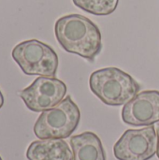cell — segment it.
<instances>
[{"label": "cell", "instance_id": "obj_6", "mask_svg": "<svg viewBox=\"0 0 159 160\" xmlns=\"http://www.w3.org/2000/svg\"><path fill=\"white\" fill-rule=\"evenodd\" d=\"M67 85L54 77H37L20 93L25 106L32 112H42L59 104L67 94Z\"/></svg>", "mask_w": 159, "mask_h": 160}, {"label": "cell", "instance_id": "obj_1", "mask_svg": "<svg viewBox=\"0 0 159 160\" xmlns=\"http://www.w3.org/2000/svg\"><path fill=\"white\" fill-rule=\"evenodd\" d=\"M58 43L67 52L78 54L94 62L102 49L98 26L81 14H68L59 18L54 25Z\"/></svg>", "mask_w": 159, "mask_h": 160}, {"label": "cell", "instance_id": "obj_3", "mask_svg": "<svg viewBox=\"0 0 159 160\" xmlns=\"http://www.w3.org/2000/svg\"><path fill=\"white\" fill-rule=\"evenodd\" d=\"M81 112L70 96L55 107L44 111L34 126V133L39 140L67 139L79 126Z\"/></svg>", "mask_w": 159, "mask_h": 160}, {"label": "cell", "instance_id": "obj_5", "mask_svg": "<svg viewBox=\"0 0 159 160\" xmlns=\"http://www.w3.org/2000/svg\"><path fill=\"white\" fill-rule=\"evenodd\" d=\"M158 138L154 126L127 129L113 146L118 160H149L157 152Z\"/></svg>", "mask_w": 159, "mask_h": 160}, {"label": "cell", "instance_id": "obj_11", "mask_svg": "<svg viewBox=\"0 0 159 160\" xmlns=\"http://www.w3.org/2000/svg\"><path fill=\"white\" fill-rule=\"evenodd\" d=\"M4 101H5V99H4V96H3V94L1 93V91H0V109L3 107V105H4Z\"/></svg>", "mask_w": 159, "mask_h": 160}, {"label": "cell", "instance_id": "obj_8", "mask_svg": "<svg viewBox=\"0 0 159 160\" xmlns=\"http://www.w3.org/2000/svg\"><path fill=\"white\" fill-rule=\"evenodd\" d=\"M28 160H73V154L63 139H45L33 142L27 151Z\"/></svg>", "mask_w": 159, "mask_h": 160}, {"label": "cell", "instance_id": "obj_4", "mask_svg": "<svg viewBox=\"0 0 159 160\" xmlns=\"http://www.w3.org/2000/svg\"><path fill=\"white\" fill-rule=\"evenodd\" d=\"M13 60L26 75L55 77L58 68V56L48 44L37 39L25 40L14 47Z\"/></svg>", "mask_w": 159, "mask_h": 160}, {"label": "cell", "instance_id": "obj_13", "mask_svg": "<svg viewBox=\"0 0 159 160\" xmlns=\"http://www.w3.org/2000/svg\"><path fill=\"white\" fill-rule=\"evenodd\" d=\"M0 160H2V158H1V157H0Z\"/></svg>", "mask_w": 159, "mask_h": 160}, {"label": "cell", "instance_id": "obj_2", "mask_svg": "<svg viewBox=\"0 0 159 160\" xmlns=\"http://www.w3.org/2000/svg\"><path fill=\"white\" fill-rule=\"evenodd\" d=\"M89 87L103 103L114 107L125 105L141 90L131 75L117 68L94 71L89 78Z\"/></svg>", "mask_w": 159, "mask_h": 160}, {"label": "cell", "instance_id": "obj_7", "mask_svg": "<svg viewBox=\"0 0 159 160\" xmlns=\"http://www.w3.org/2000/svg\"><path fill=\"white\" fill-rule=\"evenodd\" d=\"M122 119L124 123L134 127H149L159 122V91L138 93L125 104Z\"/></svg>", "mask_w": 159, "mask_h": 160}, {"label": "cell", "instance_id": "obj_9", "mask_svg": "<svg viewBox=\"0 0 159 160\" xmlns=\"http://www.w3.org/2000/svg\"><path fill=\"white\" fill-rule=\"evenodd\" d=\"M73 160H106V153L98 136L86 131L72 136L69 141Z\"/></svg>", "mask_w": 159, "mask_h": 160}, {"label": "cell", "instance_id": "obj_12", "mask_svg": "<svg viewBox=\"0 0 159 160\" xmlns=\"http://www.w3.org/2000/svg\"><path fill=\"white\" fill-rule=\"evenodd\" d=\"M157 138H158V144H157V157L159 158V125L157 127Z\"/></svg>", "mask_w": 159, "mask_h": 160}, {"label": "cell", "instance_id": "obj_10", "mask_svg": "<svg viewBox=\"0 0 159 160\" xmlns=\"http://www.w3.org/2000/svg\"><path fill=\"white\" fill-rule=\"evenodd\" d=\"M74 5L93 15L106 16L116 9L119 0H72Z\"/></svg>", "mask_w": 159, "mask_h": 160}]
</instances>
